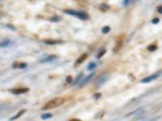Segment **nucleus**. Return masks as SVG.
<instances>
[{
	"label": "nucleus",
	"instance_id": "1",
	"mask_svg": "<svg viewBox=\"0 0 162 121\" xmlns=\"http://www.w3.org/2000/svg\"><path fill=\"white\" fill-rule=\"evenodd\" d=\"M64 103V98L59 97V98H55L54 99L50 100L49 102H47L46 104L43 107L42 110H49V109H53V108H56L59 106H61L62 104Z\"/></svg>",
	"mask_w": 162,
	"mask_h": 121
},
{
	"label": "nucleus",
	"instance_id": "2",
	"mask_svg": "<svg viewBox=\"0 0 162 121\" xmlns=\"http://www.w3.org/2000/svg\"><path fill=\"white\" fill-rule=\"evenodd\" d=\"M94 75H95V73H92V74H90L89 75H88V76H87L83 80L80 81V82H79V88H81V87H84V86L86 85L88 82H90V80L92 79V78H93Z\"/></svg>",
	"mask_w": 162,
	"mask_h": 121
},
{
	"label": "nucleus",
	"instance_id": "3",
	"mask_svg": "<svg viewBox=\"0 0 162 121\" xmlns=\"http://www.w3.org/2000/svg\"><path fill=\"white\" fill-rule=\"evenodd\" d=\"M107 79H108V75H107V74H103L102 76L100 77V78L96 80V82H95V85L97 87H101V86H102L103 84L106 82Z\"/></svg>",
	"mask_w": 162,
	"mask_h": 121
},
{
	"label": "nucleus",
	"instance_id": "4",
	"mask_svg": "<svg viewBox=\"0 0 162 121\" xmlns=\"http://www.w3.org/2000/svg\"><path fill=\"white\" fill-rule=\"evenodd\" d=\"M29 91L28 88H18V89H14V90H11V92L14 95H21V94H24Z\"/></svg>",
	"mask_w": 162,
	"mask_h": 121
},
{
	"label": "nucleus",
	"instance_id": "5",
	"mask_svg": "<svg viewBox=\"0 0 162 121\" xmlns=\"http://www.w3.org/2000/svg\"><path fill=\"white\" fill-rule=\"evenodd\" d=\"M75 16H77L79 19L83 20H86L88 19V15L84 11H77Z\"/></svg>",
	"mask_w": 162,
	"mask_h": 121
},
{
	"label": "nucleus",
	"instance_id": "6",
	"mask_svg": "<svg viewBox=\"0 0 162 121\" xmlns=\"http://www.w3.org/2000/svg\"><path fill=\"white\" fill-rule=\"evenodd\" d=\"M157 76H158V75L154 74V75H152V76L147 77V78H143V79L142 80V82H143V83H148V82H152L153 80L156 79V78H157Z\"/></svg>",
	"mask_w": 162,
	"mask_h": 121
},
{
	"label": "nucleus",
	"instance_id": "7",
	"mask_svg": "<svg viewBox=\"0 0 162 121\" xmlns=\"http://www.w3.org/2000/svg\"><path fill=\"white\" fill-rule=\"evenodd\" d=\"M87 57H88V54H87V53H83V54H82L81 56L79 57L77 59V60H76L75 65H80V64H82L83 61H84L85 60L87 59Z\"/></svg>",
	"mask_w": 162,
	"mask_h": 121
},
{
	"label": "nucleus",
	"instance_id": "8",
	"mask_svg": "<svg viewBox=\"0 0 162 121\" xmlns=\"http://www.w3.org/2000/svg\"><path fill=\"white\" fill-rule=\"evenodd\" d=\"M56 58H57V56H56V55H51V56H50V57H48L45 58V59L41 60V63H45V62H50V61H52V60H54V59H56Z\"/></svg>",
	"mask_w": 162,
	"mask_h": 121
},
{
	"label": "nucleus",
	"instance_id": "9",
	"mask_svg": "<svg viewBox=\"0 0 162 121\" xmlns=\"http://www.w3.org/2000/svg\"><path fill=\"white\" fill-rule=\"evenodd\" d=\"M122 41H118L117 43H116V45H115V47H114V53H118V51L122 49Z\"/></svg>",
	"mask_w": 162,
	"mask_h": 121
},
{
	"label": "nucleus",
	"instance_id": "10",
	"mask_svg": "<svg viewBox=\"0 0 162 121\" xmlns=\"http://www.w3.org/2000/svg\"><path fill=\"white\" fill-rule=\"evenodd\" d=\"M25 111H26V110H21L20 111H19V113H18L17 115H16L15 116L12 117V118L10 119V120H16V119L20 118V117L21 115L24 114V113H25Z\"/></svg>",
	"mask_w": 162,
	"mask_h": 121
},
{
	"label": "nucleus",
	"instance_id": "11",
	"mask_svg": "<svg viewBox=\"0 0 162 121\" xmlns=\"http://www.w3.org/2000/svg\"><path fill=\"white\" fill-rule=\"evenodd\" d=\"M83 73H80V74H79V75H78V76L76 77L75 79V82H73V84H72V85L75 86V85H76V84H77L78 82H80V81H81V78H82V77H83Z\"/></svg>",
	"mask_w": 162,
	"mask_h": 121
},
{
	"label": "nucleus",
	"instance_id": "12",
	"mask_svg": "<svg viewBox=\"0 0 162 121\" xmlns=\"http://www.w3.org/2000/svg\"><path fill=\"white\" fill-rule=\"evenodd\" d=\"M147 49L148 51H150V52H154V51H156V49H157V46L155 45H149V46H147Z\"/></svg>",
	"mask_w": 162,
	"mask_h": 121
},
{
	"label": "nucleus",
	"instance_id": "13",
	"mask_svg": "<svg viewBox=\"0 0 162 121\" xmlns=\"http://www.w3.org/2000/svg\"><path fill=\"white\" fill-rule=\"evenodd\" d=\"M64 13L71 15H76V13H77V11H74V10H65L64 11Z\"/></svg>",
	"mask_w": 162,
	"mask_h": 121
},
{
	"label": "nucleus",
	"instance_id": "14",
	"mask_svg": "<svg viewBox=\"0 0 162 121\" xmlns=\"http://www.w3.org/2000/svg\"><path fill=\"white\" fill-rule=\"evenodd\" d=\"M58 42H60V41H58V40H45V44H46V45H50L58 44Z\"/></svg>",
	"mask_w": 162,
	"mask_h": 121
},
{
	"label": "nucleus",
	"instance_id": "15",
	"mask_svg": "<svg viewBox=\"0 0 162 121\" xmlns=\"http://www.w3.org/2000/svg\"><path fill=\"white\" fill-rule=\"evenodd\" d=\"M52 117V114L50 113H45V114H43L41 115V119L42 120H47V119H50Z\"/></svg>",
	"mask_w": 162,
	"mask_h": 121
},
{
	"label": "nucleus",
	"instance_id": "16",
	"mask_svg": "<svg viewBox=\"0 0 162 121\" xmlns=\"http://www.w3.org/2000/svg\"><path fill=\"white\" fill-rule=\"evenodd\" d=\"M96 67V64L95 62H91V63L88 65V70H92V69H95Z\"/></svg>",
	"mask_w": 162,
	"mask_h": 121
},
{
	"label": "nucleus",
	"instance_id": "17",
	"mask_svg": "<svg viewBox=\"0 0 162 121\" xmlns=\"http://www.w3.org/2000/svg\"><path fill=\"white\" fill-rule=\"evenodd\" d=\"M10 45V40H7L5 41H3L2 43H0V47H7Z\"/></svg>",
	"mask_w": 162,
	"mask_h": 121
},
{
	"label": "nucleus",
	"instance_id": "18",
	"mask_svg": "<svg viewBox=\"0 0 162 121\" xmlns=\"http://www.w3.org/2000/svg\"><path fill=\"white\" fill-rule=\"evenodd\" d=\"M110 27L109 26H105L102 28V33L107 34L108 32H110Z\"/></svg>",
	"mask_w": 162,
	"mask_h": 121
},
{
	"label": "nucleus",
	"instance_id": "19",
	"mask_svg": "<svg viewBox=\"0 0 162 121\" xmlns=\"http://www.w3.org/2000/svg\"><path fill=\"white\" fill-rule=\"evenodd\" d=\"M105 53H106V50H105V49H104V50L101 51V52H100L99 53H98V55H97V58H98V59H99V58H101V57H102L103 55L105 54Z\"/></svg>",
	"mask_w": 162,
	"mask_h": 121
},
{
	"label": "nucleus",
	"instance_id": "20",
	"mask_svg": "<svg viewBox=\"0 0 162 121\" xmlns=\"http://www.w3.org/2000/svg\"><path fill=\"white\" fill-rule=\"evenodd\" d=\"M66 82H67L68 84H71V82H73V78H72V77L70 76V75H69V76H67V78H66Z\"/></svg>",
	"mask_w": 162,
	"mask_h": 121
},
{
	"label": "nucleus",
	"instance_id": "21",
	"mask_svg": "<svg viewBox=\"0 0 162 121\" xmlns=\"http://www.w3.org/2000/svg\"><path fill=\"white\" fill-rule=\"evenodd\" d=\"M101 10H102L103 11H106L107 9L109 8V7L107 6L106 4H105V3H103V4H101Z\"/></svg>",
	"mask_w": 162,
	"mask_h": 121
},
{
	"label": "nucleus",
	"instance_id": "22",
	"mask_svg": "<svg viewBox=\"0 0 162 121\" xmlns=\"http://www.w3.org/2000/svg\"><path fill=\"white\" fill-rule=\"evenodd\" d=\"M28 65H27V64L26 63H24V62H22V63H20L19 65V67L20 68V69H25Z\"/></svg>",
	"mask_w": 162,
	"mask_h": 121
},
{
	"label": "nucleus",
	"instance_id": "23",
	"mask_svg": "<svg viewBox=\"0 0 162 121\" xmlns=\"http://www.w3.org/2000/svg\"><path fill=\"white\" fill-rule=\"evenodd\" d=\"M152 23H154V24H156V23H158L160 22V19H158V18H155V19H152Z\"/></svg>",
	"mask_w": 162,
	"mask_h": 121
},
{
	"label": "nucleus",
	"instance_id": "24",
	"mask_svg": "<svg viewBox=\"0 0 162 121\" xmlns=\"http://www.w3.org/2000/svg\"><path fill=\"white\" fill-rule=\"evenodd\" d=\"M101 93H96V94L94 95V98H96V99H98L99 98H101Z\"/></svg>",
	"mask_w": 162,
	"mask_h": 121
},
{
	"label": "nucleus",
	"instance_id": "25",
	"mask_svg": "<svg viewBox=\"0 0 162 121\" xmlns=\"http://www.w3.org/2000/svg\"><path fill=\"white\" fill-rule=\"evenodd\" d=\"M51 20H52V21H55V22H57V21H59V20H60V18L59 17V16H54V18H52Z\"/></svg>",
	"mask_w": 162,
	"mask_h": 121
},
{
	"label": "nucleus",
	"instance_id": "26",
	"mask_svg": "<svg viewBox=\"0 0 162 121\" xmlns=\"http://www.w3.org/2000/svg\"><path fill=\"white\" fill-rule=\"evenodd\" d=\"M157 11L159 12V13H161V14L162 13V7H161V6L157 7Z\"/></svg>",
	"mask_w": 162,
	"mask_h": 121
},
{
	"label": "nucleus",
	"instance_id": "27",
	"mask_svg": "<svg viewBox=\"0 0 162 121\" xmlns=\"http://www.w3.org/2000/svg\"><path fill=\"white\" fill-rule=\"evenodd\" d=\"M129 1H130V0H124V2H123V5H124V6H126V5L129 3Z\"/></svg>",
	"mask_w": 162,
	"mask_h": 121
},
{
	"label": "nucleus",
	"instance_id": "28",
	"mask_svg": "<svg viewBox=\"0 0 162 121\" xmlns=\"http://www.w3.org/2000/svg\"><path fill=\"white\" fill-rule=\"evenodd\" d=\"M70 121H79V120H77V119H72Z\"/></svg>",
	"mask_w": 162,
	"mask_h": 121
},
{
	"label": "nucleus",
	"instance_id": "29",
	"mask_svg": "<svg viewBox=\"0 0 162 121\" xmlns=\"http://www.w3.org/2000/svg\"><path fill=\"white\" fill-rule=\"evenodd\" d=\"M135 2H137V0H132V3H135Z\"/></svg>",
	"mask_w": 162,
	"mask_h": 121
}]
</instances>
